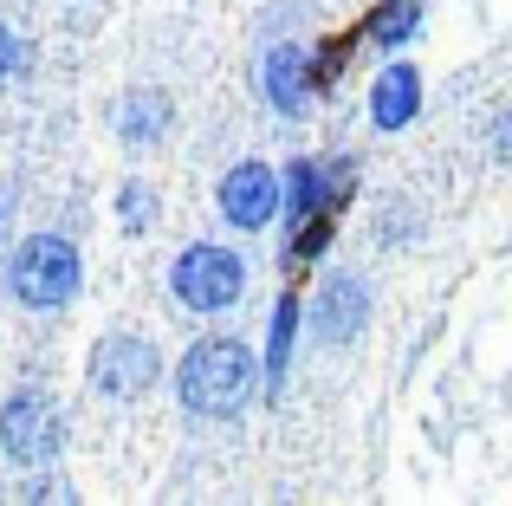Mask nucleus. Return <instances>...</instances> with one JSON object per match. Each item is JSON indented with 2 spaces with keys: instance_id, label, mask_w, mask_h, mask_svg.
<instances>
[{
  "instance_id": "13",
  "label": "nucleus",
  "mask_w": 512,
  "mask_h": 506,
  "mask_svg": "<svg viewBox=\"0 0 512 506\" xmlns=\"http://www.w3.org/2000/svg\"><path fill=\"white\" fill-rule=\"evenodd\" d=\"M299 299H279L273 305V325H266V390H279L292 370V344H299Z\"/></svg>"
},
{
  "instance_id": "14",
  "label": "nucleus",
  "mask_w": 512,
  "mask_h": 506,
  "mask_svg": "<svg viewBox=\"0 0 512 506\" xmlns=\"http://www.w3.org/2000/svg\"><path fill=\"white\" fill-rule=\"evenodd\" d=\"M156 189L150 182H124V189H117V221H124V234H150L156 228Z\"/></svg>"
},
{
  "instance_id": "20",
  "label": "nucleus",
  "mask_w": 512,
  "mask_h": 506,
  "mask_svg": "<svg viewBox=\"0 0 512 506\" xmlns=\"http://www.w3.org/2000/svg\"><path fill=\"white\" fill-rule=\"evenodd\" d=\"M0 228H7V202H0Z\"/></svg>"
},
{
  "instance_id": "11",
  "label": "nucleus",
  "mask_w": 512,
  "mask_h": 506,
  "mask_svg": "<svg viewBox=\"0 0 512 506\" xmlns=\"http://www.w3.org/2000/svg\"><path fill=\"white\" fill-rule=\"evenodd\" d=\"M318 208H325V163L318 156H299V163L279 176V215L299 228V221H312Z\"/></svg>"
},
{
  "instance_id": "1",
  "label": "nucleus",
  "mask_w": 512,
  "mask_h": 506,
  "mask_svg": "<svg viewBox=\"0 0 512 506\" xmlns=\"http://www.w3.org/2000/svg\"><path fill=\"white\" fill-rule=\"evenodd\" d=\"M266 390V364L247 351V338H195L175 364V396L188 416L201 422H234L253 409V396Z\"/></svg>"
},
{
  "instance_id": "7",
  "label": "nucleus",
  "mask_w": 512,
  "mask_h": 506,
  "mask_svg": "<svg viewBox=\"0 0 512 506\" xmlns=\"http://www.w3.org/2000/svg\"><path fill=\"white\" fill-rule=\"evenodd\" d=\"M260 91H266V104H273L279 117H305L312 111V98H318V65H312V52L305 46H273L260 59Z\"/></svg>"
},
{
  "instance_id": "4",
  "label": "nucleus",
  "mask_w": 512,
  "mask_h": 506,
  "mask_svg": "<svg viewBox=\"0 0 512 506\" xmlns=\"http://www.w3.org/2000/svg\"><path fill=\"white\" fill-rule=\"evenodd\" d=\"M91 390L111 396V403H130V396H150L156 383H163V351H156L150 338H137V331H104L98 344H91Z\"/></svg>"
},
{
  "instance_id": "8",
  "label": "nucleus",
  "mask_w": 512,
  "mask_h": 506,
  "mask_svg": "<svg viewBox=\"0 0 512 506\" xmlns=\"http://www.w3.org/2000/svg\"><path fill=\"white\" fill-rule=\"evenodd\" d=\"M312 331L325 344H350L363 331V318H370V286L363 279H350V273H338V279H325V292L312 299Z\"/></svg>"
},
{
  "instance_id": "17",
  "label": "nucleus",
  "mask_w": 512,
  "mask_h": 506,
  "mask_svg": "<svg viewBox=\"0 0 512 506\" xmlns=\"http://www.w3.org/2000/svg\"><path fill=\"white\" fill-rule=\"evenodd\" d=\"M350 59H357V39H325V46L312 52V65H318V91H331V85H338Z\"/></svg>"
},
{
  "instance_id": "15",
  "label": "nucleus",
  "mask_w": 512,
  "mask_h": 506,
  "mask_svg": "<svg viewBox=\"0 0 512 506\" xmlns=\"http://www.w3.org/2000/svg\"><path fill=\"white\" fill-rule=\"evenodd\" d=\"M331 228H338V221H331V208H318L312 221H299V228H292V247H286V260H292V266H312L318 253L331 247Z\"/></svg>"
},
{
  "instance_id": "6",
  "label": "nucleus",
  "mask_w": 512,
  "mask_h": 506,
  "mask_svg": "<svg viewBox=\"0 0 512 506\" xmlns=\"http://www.w3.org/2000/svg\"><path fill=\"white\" fill-rule=\"evenodd\" d=\"M214 202H221V221L227 228H240V234H260L266 221L279 215V169L273 163H234L221 176V195H214Z\"/></svg>"
},
{
  "instance_id": "5",
  "label": "nucleus",
  "mask_w": 512,
  "mask_h": 506,
  "mask_svg": "<svg viewBox=\"0 0 512 506\" xmlns=\"http://www.w3.org/2000/svg\"><path fill=\"white\" fill-rule=\"evenodd\" d=\"M0 448L20 468H52L65 448V416L46 390H13L7 409H0Z\"/></svg>"
},
{
  "instance_id": "18",
  "label": "nucleus",
  "mask_w": 512,
  "mask_h": 506,
  "mask_svg": "<svg viewBox=\"0 0 512 506\" xmlns=\"http://www.w3.org/2000/svg\"><path fill=\"white\" fill-rule=\"evenodd\" d=\"M493 156L512 163V111H500V124H493Z\"/></svg>"
},
{
  "instance_id": "9",
  "label": "nucleus",
  "mask_w": 512,
  "mask_h": 506,
  "mask_svg": "<svg viewBox=\"0 0 512 506\" xmlns=\"http://www.w3.org/2000/svg\"><path fill=\"white\" fill-rule=\"evenodd\" d=\"M415 111H422V72H415V59H389L370 85V124L402 130V124H415Z\"/></svg>"
},
{
  "instance_id": "19",
  "label": "nucleus",
  "mask_w": 512,
  "mask_h": 506,
  "mask_svg": "<svg viewBox=\"0 0 512 506\" xmlns=\"http://www.w3.org/2000/svg\"><path fill=\"white\" fill-rule=\"evenodd\" d=\"M13 65H20V46H13V33H7V26H0V78H7Z\"/></svg>"
},
{
  "instance_id": "16",
  "label": "nucleus",
  "mask_w": 512,
  "mask_h": 506,
  "mask_svg": "<svg viewBox=\"0 0 512 506\" xmlns=\"http://www.w3.org/2000/svg\"><path fill=\"white\" fill-rule=\"evenodd\" d=\"M325 163V208L338 215V208L357 195V156H318Z\"/></svg>"
},
{
  "instance_id": "12",
  "label": "nucleus",
  "mask_w": 512,
  "mask_h": 506,
  "mask_svg": "<svg viewBox=\"0 0 512 506\" xmlns=\"http://www.w3.org/2000/svg\"><path fill=\"white\" fill-rule=\"evenodd\" d=\"M415 33H422V0H383V7L363 20V39L383 46V52H402Z\"/></svg>"
},
{
  "instance_id": "2",
  "label": "nucleus",
  "mask_w": 512,
  "mask_h": 506,
  "mask_svg": "<svg viewBox=\"0 0 512 506\" xmlns=\"http://www.w3.org/2000/svg\"><path fill=\"white\" fill-rule=\"evenodd\" d=\"M78 279H85V266H78V247L65 241V234H33V241H20L13 260H7V292L20 305H33V312L72 305Z\"/></svg>"
},
{
  "instance_id": "10",
  "label": "nucleus",
  "mask_w": 512,
  "mask_h": 506,
  "mask_svg": "<svg viewBox=\"0 0 512 506\" xmlns=\"http://www.w3.org/2000/svg\"><path fill=\"white\" fill-rule=\"evenodd\" d=\"M117 137L130 143V150H156V143L169 137V124H175V104H169V91H156V85H143V91H130L124 104H117Z\"/></svg>"
},
{
  "instance_id": "3",
  "label": "nucleus",
  "mask_w": 512,
  "mask_h": 506,
  "mask_svg": "<svg viewBox=\"0 0 512 506\" xmlns=\"http://www.w3.org/2000/svg\"><path fill=\"white\" fill-rule=\"evenodd\" d=\"M169 292L188 312H227V305H240V292H247V260L221 241H195V247L175 253Z\"/></svg>"
}]
</instances>
